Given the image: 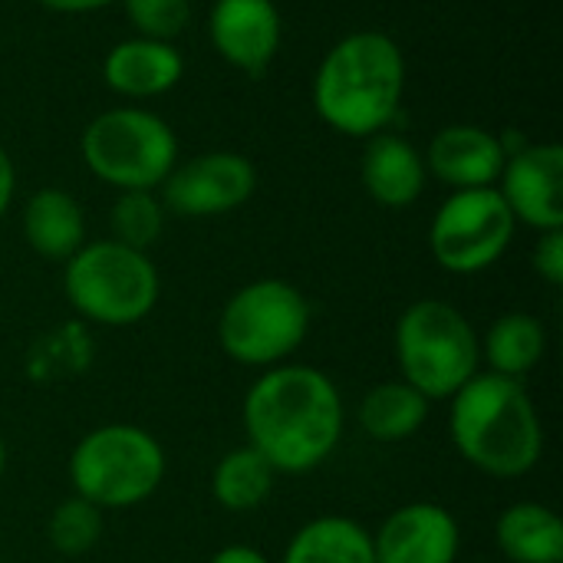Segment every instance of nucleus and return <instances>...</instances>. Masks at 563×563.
<instances>
[{
	"label": "nucleus",
	"instance_id": "1",
	"mask_svg": "<svg viewBox=\"0 0 563 563\" xmlns=\"http://www.w3.org/2000/svg\"><path fill=\"white\" fill-rule=\"evenodd\" d=\"M244 442L277 475H310L327 465L346 429L340 386L310 363L264 369L241 406Z\"/></svg>",
	"mask_w": 563,
	"mask_h": 563
},
{
	"label": "nucleus",
	"instance_id": "2",
	"mask_svg": "<svg viewBox=\"0 0 563 563\" xmlns=\"http://www.w3.org/2000/svg\"><path fill=\"white\" fill-rule=\"evenodd\" d=\"M459 455L488 478H525L544 459V422L521 379L482 369L449 399Z\"/></svg>",
	"mask_w": 563,
	"mask_h": 563
},
{
	"label": "nucleus",
	"instance_id": "3",
	"mask_svg": "<svg viewBox=\"0 0 563 563\" xmlns=\"http://www.w3.org/2000/svg\"><path fill=\"white\" fill-rule=\"evenodd\" d=\"M406 92V56L379 30L343 36L313 76V109L340 135L369 139L399 112Z\"/></svg>",
	"mask_w": 563,
	"mask_h": 563
},
{
	"label": "nucleus",
	"instance_id": "4",
	"mask_svg": "<svg viewBox=\"0 0 563 563\" xmlns=\"http://www.w3.org/2000/svg\"><path fill=\"white\" fill-rule=\"evenodd\" d=\"M393 356L399 379L416 386L429 402H449L482 373V336L455 303L422 297L399 313Z\"/></svg>",
	"mask_w": 563,
	"mask_h": 563
},
{
	"label": "nucleus",
	"instance_id": "5",
	"mask_svg": "<svg viewBox=\"0 0 563 563\" xmlns=\"http://www.w3.org/2000/svg\"><path fill=\"white\" fill-rule=\"evenodd\" d=\"M73 495L99 511H129L145 505L168 475L162 442L132 422L89 429L69 452L66 465Z\"/></svg>",
	"mask_w": 563,
	"mask_h": 563
},
{
	"label": "nucleus",
	"instance_id": "6",
	"mask_svg": "<svg viewBox=\"0 0 563 563\" xmlns=\"http://www.w3.org/2000/svg\"><path fill=\"white\" fill-rule=\"evenodd\" d=\"M63 294L86 323L119 330L142 323L155 310L162 280L145 251L102 238L86 241L66 261Z\"/></svg>",
	"mask_w": 563,
	"mask_h": 563
},
{
	"label": "nucleus",
	"instance_id": "7",
	"mask_svg": "<svg viewBox=\"0 0 563 563\" xmlns=\"http://www.w3.org/2000/svg\"><path fill=\"white\" fill-rule=\"evenodd\" d=\"M313 323L310 300L300 287L277 277L244 284L228 297L218 317L221 353L247 369H271L290 363L307 343Z\"/></svg>",
	"mask_w": 563,
	"mask_h": 563
},
{
	"label": "nucleus",
	"instance_id": "8",
	"mask_svg": "<svg viewBox=\"0 0 563 563\" xmlns=\"http://www.w3.org/2000/svg\"><path fill=\"white\" fill-rule=\"evenodd\" d=\"M86 168L119 191H155L178 165L172 125L139 106H119L96 115L79 142Z\"/></svg>",
	"mask_w": 563,
	"mask_h": 563
},
{
	"label": "nucleus",
	"instance_id": "9",
	"mask_svg": "<svg viewBox=\"0 0 563 563\" xmlns=\"http://www.w3.org/2000/svg\"><path fill=\"white\" fill-rule=\"evenodd\" d=\"M518 231L511 208L498 188L452 191L432 218L429 251L449 274H482L505 257Z\"/></svg>",
	"mask_w": 563,
	"mask_h": 563
},
{
	"label": "nucleus",
	"instance_id": "10",
	"mask_svg": "<svg viewBox=\"0 0 563 563\" xmlns=\"http://www.w3.org/2000/svg\"><path fill=\"white\" fill-rule=\"evenodd\" d=\"M257 188L254 165L238 152H205L175 165L158 185L162 205L181 218H214L251 201Z\"/></svg>",
	"mask_w": 563,
	"mask_h": 563
},
{
	"label": "nucleus",
	"instance_id": "11",
	"mask_svg": "<svg viewBox=\"0 0 563 563\" xmlns=\"http://www.w3.org/2000/svg\"><path fill=\"white\" fill-rule=\"evenodd\" d=\"M495 188L515 221L534 231L563 228V148L558 142H528L511 152Z\"/></svg>",
	"mask_w": 563,
	"mask_h": 563
},
{
	"label": "nucleus",
	"instance_id": "12",
	"mask_svg": "<svg viewBox=\"0 0 563 563\" xmlns=\"http://www.w3.org/2000/svg\"><path fill=\"white\" fill-rule=\"evenodd\" d=\"M376 563H455L462 528L445 505L412 501L396 508L373 534Z\"/></svg>",
	"mask_w": 563,
	"mask_h": 563
},
{
	"label": "nucleus",
	"instance_id": "13",
	"mask_svg": "<svg viewBox=\"0 0 563 563\" xmlns=\"http://www.w3.org/2000/svg\"><path fill=\"white\" fill-rule=\"evenodd\" d=\"M280 10L274 0H214L208 36L221 59L247 76H261L280 49Z\"/></svg>",
	"mask_w": 563,
	"mask_h": 563
},
{
	"label": "nucleus",
	"instance_id": "14",
	"mask_svg": "<svg viewBox=\"0 0 563 563\" xmlns=\"http://www.w3.org/2000/svg\"><path fill=\"white\" fill-rule=\"evenodd\" d=\"M426 168L449 185L452 191L465 188H495L505 168V145L501 135L482 125H445L422 155Z\"/></svg>",
	"mask_w": 563,
	"mask_h": 563
},
{
	"label": "nucleus",
	"instance_id": "15",
	"mask_svg": "<svg viewBox=\"0 0 563 563\" xmlns=\"http://www.w3.org/2000/svg\"><path fill=\"white\" fill-rule=\"evenodd\" d=\"M185 76L181 53L165 40L132 36L115 43L102 59V79L125 99H152L178 86Z\"/></svg>",
	"mask_w": 563,
	"mask_h": 563
},
{
	"label": "nucleus",
	"instance_id": "16",
	"mask_svg": "<svg viewBox=\"0 0 563 563\" xmlns=\"http://www.w3.org/2000/svg\"><path fill=\"white\" fill-rule=\"evenodd\" d=\"M429 168L422 152L402 135L376 132L363 152V185L383 208H409L426 188Z\"/></svg>",
	"mask_w": 563,
	"mask_h": 563
},
{
	"label": "nucleus",
	"instance_id": "17",
	"mask_svg": "<svg viewBox=\"0 0 563 563\" xmlns=\"http://www.w3.org/2000/svg\"><path fill=\"white\" fill-rule=\"evenodd\" d=\"M20 231L33 254L66 264L86 244V214L69 191L40 188L23 205Z\"/></svg>",
	"mask_w": 563,
	"mask_h": 563
},
{
	"label": "nucleus",
	"instance_id": "18",
	"mask_svg": "<svg viewBox=\"0 0 563 563\" xmlns=\"http://www.w3.org/2000/svg\"><path fill=\"white\" fill-rule=\"evenodd\" d=\"M432 402L409 386L406 379H386L376 383L356 406V422L369 442L379 445H399L422 432L429 422Z\"/></svg>",
	"mask_w": 563,
	"mask_h": 563
},
{
	"label": "nucleus",
	"instance_id": "19",
	"mask_svg": "<svg viewBox=\"0 0 563 563\" xmlns=\"http://www.w3.org/2000/svg\"><path fill=\"white\" fill-rule=\"evenodd\" d=\"M495 544L508 563H563L561 515L541 501H515L495 521Z\"/></svg>",
	"mask_w": 563,
	"mask_h": 563
},
{
	"label": "nucleus",
	"instance_id": "20",
	"mask_svg": "<svg viewBox=\"0 0 563 563\" xmlns=\"http://www.w3.org/2000/svg\"><path fill=\"white\" fill-rule=\"evenodd\" d=\"M280 563H376L373 531L343 515H323L294 531Z\"/></svg>",
	"mask_w": 563,
	"mask_h": 563
},
{
	"label": "nucleus",
	"instance_id": "21",
	"mask_svg": "<svg viewBox=\"0 0 563 563\" xmlns=\"http://www.w3.org/2000/svg\"><path fill=\"white\" fill-rule=\"evenodd\" d=\"M548 353V330L534 313H501L482 336V363L495 376L525 379L541 366Z\"/></svg>",
	"mask_w": 563,
	"mask_h": 563
},
{
	"label": "nucleus",
	"instance_id": "22",
	"mask_svg": "<svg viewBox=\"0 0 563 563\" xmlns=\"http://www.w3.org/2000/svg\"><path fill=\"white\" fill-rule=\"evenodd\" d=\"M274 485H277V472L247 442L224 452L211 468V482H208L214 505L231 515H251L264 508L267 498L274 495Z\"/></svg>",
	"mask_w": 563,
	"mask_h": 563
},
{
	"label": "nucleus",
	"instance_id": "23",
	"mask_svg": "<svg viewBox=\"0 0 563 563\" xmlns=\"http://www.w3.org/2000/svg\"><path fill=\"white\" fill-rule=\"evenodd\" d=\"M112 241L148 251L165 231V205L155 191H119L109 211Z\"/></svg>",
	"mask_w": 563,
	"mask_h": 563
},
{
	"label": "nucleus",
	"instance_id": "24",
	"mask_svg": "<svg viewBox=\"0 0 563 563\" xmlns=\"http://www.w3.org/2000/svg\"><path fill=\"white\" fill-rule=\"evenodd\" d=\"M102 538V511L82 498H66L49 511L46 541L59 558H82Z\"/></svg>",
	"mask_w": 563,
	"mask_h": 563
},
{
	"label": "nucleus",
	"instance_id": "25",
	"mask_svg": "<svg viewBox=\"0 0 563 563\" xmlns=\"http://www.w3.org/2000/svg\"><path fill=\"white\" fill-rule=\"evenodd\" d=\"M135 36L172 43L191 23V0H122Z\"/></svg>",
	"mask_w": 563,
	"mask_h": 563
},
{
	"label": "nucleus",
	"instance_id": "26",
	"mask_svg": "<svg viewBox=\"0 0 563 563\" xmlns=\"http://www.w3.org/2000/svg\"><path fill=\"white\" fill-rule=\"evenodd\" d=\"M531 264L538 271V277L551 287L563 284V228L561 231H541L538 247L531 254Z\"/></svg>",
	"mask_w": 563,
	"mask_h": 563
},
{
	"label": "nucleus",
	"instance_id": "27",
	"mask_svg": "<svg viewBox=\"0 0 563 563\" xmlns=\"http://www.w3.org/2000/svg\"><path fill=\"white\" fill-rule=\"evenodd\" d=\"M208 563H274V561H271L264 551L251 548V544H228V548L214 551Z\"/></svg>",
	"mask_w": 563,
	"mask_h": 563
},
{
	"label": "nucleus",
	"instance_id": "28",
	"mask_svg": "<svg viewBox=\"0 0 563 563\" xmlns=\"http://www.w3.org/2000/svg\"><path fill=\"white\" fill-rule=\"evenodd\" d=\"M13 191H16V168H13L7 148L0 145V218L7 214V208L13 201Z\"/></svg>",
	"mask_w": 563,
	"mask_h": 563
},
{
	"label": "nucleus",
	"instance_id": "29",
	"mask_svg": "<svg viewBox=\"0 0 563 563\" xmlns=\"http://www.w3.org/2000/svg\"><path fill=\"white\" fill-rule=\"evenodd\" d=\"M36 3H43L46 10H56V13H92V10L109 7L112 0H36Z\"/></svg>",
	"mask_w": 563,
	"mask_h": 563
},
{
	"label": "nucleus",
	"instance_id": "30",
	"mask_svg": "<svg viewBox=\"0 0 563 563\" xmlns=\"http://www.w3.org/2000/svg\"><path fill=\"white\" fill-rule=\"evenodd\" d=\"M3 475H7V442L0 435V485H3Z\"/></svg>",
	"mask_w": 563,
	"mask_h": 563
}]
</instances>
